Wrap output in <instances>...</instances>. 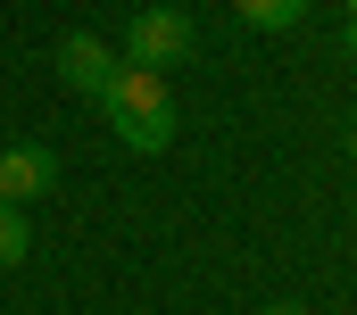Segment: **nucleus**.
I'll list each match as a JSON object with an SVG mask.
<instances>
[{
  "mask_svg": "<svg viewBox=\"0 0 357 315\" xmlns=\"http://www.w3.org/2000/svg\"><path fill=\"white\" fill-rule=\"evenodd\" d=\"M100 116H108V133L125 150H142V158H158L175 141V100H167V75H150V67H125L116 59V75L100 91Z\"/></svg>",
  "mask_w": 357,
  "mask_h": 315,
  "instance_id": "nucleus-1",
  "label": "nucleus"
},
{
  "mask_svg": "<svg viewBox=\"0 0 357 315\" xmlns=\"http://www.w3.org/2000/svg\"><path fill=\"white\" fill-rule=\"evenodd\" d=\"M116 59H125V67H150V75H167V67H183V59H199V25H191L183 8H142V17L125 25Z\"/></svg>",
  "mask_w": 357,
  "mask_h": 315,
  "instance_id": "nucleus-2",
  "label": "nucleus"
},
{
  "mask_svg": "<svg viewBox=\"0 0 357 315\" xmlns=\"http://www.w3.org/2000/svg\"><path fill=\"white\" fill-rule=\"evenodd\" d=\"M50 191H59V158L42 150V141H8L0 150V199L25 208V199H50Z\"/></svg>",
  "mask_w": 357,
  "mask_h": 315,
  "instance_id": "nucleus-3",
  "label": "nucleus"
},
{
  "mask_svg": "<svg viewBox=\"0 0 357 315\" xmlns=\"http://www.w3.org/2000/svg\"><path fill=\"white\" fill-rule=\"evenodd\" d=\"M108 75H116V50H108L100 33H67V42H59V83H67V91L100 100V91H108Z\"/></svg>",
  "mask_w": 357,
  "mask_h": 315,
  "instance_id": "nucleus-4",
  "label": "nucleus"
},
{
  "mask_svg": "<svg viewBox=\"0 0 357 315\" xmlns=\"http://www.w3.org/2000/svg\"><path fill=\"white\" fill-rule=\"evenodd\" d=\"M241 8V25H258V33H291L299 17H307V0H233Z\"/></svg>",
  "mask_w": 357,
  "mask_h": 315,
  "instance_id": "nucleus-5",
  "label": "nucleus"
},
{
  "mask_svg": "<svg viewBox=\"0 0 357 315\" xmlns=\"http://www.w3.org/2000/svg\"><path fill=\"white\" fill-rule=\"evenodd\" d=\"M25 249H33L25 208H17V199H0V274H8V266H25Z\"/></svg>",
  "mask_w": 357,
  "mask_h": 315,
  "instance_id": "nucleus-6",
  "label": "nucleus"
},
{
  "mask_svg": "<svg viewBox=\"0 0 357 315\" xmlns=\"http://www.w3.org/2000/svg\"><path fill=\"white\" fill-rule=\"evenodd\" d=\"M341 50H349V59H357V8H349V25H341Z\"/></svg>",
  "mask_w": 357,
  "mask_h": 315,
  "instance_id": "nucleus-7",
  "label": "nucleus"
},
{
  "mask_svg": "<svg viewBox=\"0 0 357 315\" xmlns=\"http://www.w3.org/2000/svg\"><path fill=\"white\" fill-rule=\"evenodd\" d=\"M266 315H307V307H291V299H274V307H266Z\"/></svg>",
  "mask_w": 357,
  "mask_h": 315,
  "instance_id": "nucleus-8",
  "label": "nucleus"
},
{
  "mask_svg": "<svg viewBox=\"0 0 357 315\" xmlns=\"http://www.w3.org/2000/svg\"><path fill=\"white\" fill-rule=\"evenodd\" d=\"M349 166H357V125H349Z\"/></svg>",
  "mask_w": 357,
  "mask_h": 315,
  "instance_id": "nucleus-9",
  "label": "nucleus"
},
{
  "mask_svg": "<svg viewBox=\"0 0 357 315\" xmlns=\"http://www.w3.org/2000/svg\"><path fill=\"white\" fill-rule=\"evenodd\" d=\"M349 8H357V0H349Z\"/></svg>",
  "mask_w": 357,
  "mask_h": 315,
  "instance_id": "nucleus-10",
  "label": "nucleus"
}]
</instances>
